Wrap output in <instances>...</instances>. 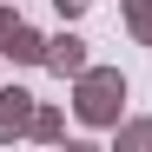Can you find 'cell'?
<instances>
[{"label": "cell", "mask_w": 152, "mask_h": 152, "mask_svg": "<svg viewBox=\"0 0 152 152\" xmlns=\"http://www.w3.org/2000/svg\"><path fill=\"white\" fill-rule=\"evenodd\" d=\"M73 113H80V126H119L126 113V73L119 66H86L80 80H73Z\"/></svg>", "instance_id": "6da1fadb"}, {"label": "cell", "mask_w": 152, "mask_h": 152, "mask_svg": "<svg viewBox=\"0 0 152 152\" xmlns=\"http://www.w3.org/2000/svg\"><path fill=\"white\" fill-rule=\"evenodd\" d=\"M33 106H40V99H33L27 86H0V145H7V139H27Z\"/></svg>", "instance_id": "7a4b0ae2"}, {"label": "cell", "mask_w": 152, "mask_h": 152, "mask_svg": "<svg viewBox=\"0 0 152 152\" xmlns=\"http://www.w3.org/2000/svg\"><path fill=\"white\" fill-rule=\"evenodd\" d=\"M86 66H93V53H86V40H80V33H53V40H46V73L80 80Z\"/></svg>", "instance_id": "3957f363"}, {"label": "cell", "mask_w": 152, "mask_h": 152, "mask_svg": "<svg viewBox=\"0 0 152 152\" xmlns=\"http://www.w3.org/2000/svg\"><path fill=\"white\" fill-rule=\"evenodd\" d=\"M0 53H13V66H46V33L20 20V27H13V40L0 46Z\"/></svg>", "instance_id": "277c9868"}, {"label": "cell", "mask_w": 152, "mask_h": 152, "mask_svg": "<svg viewBox=\"0 0 152 152\" xmlns=\"http://www.w3.org/2000/svg\"><path fill=\"white\" fill-rule=\"evenodd\" d=\"M27 139H40V145H60V139H66V113H60V106H33Z\"/></svg>", "instance_id": "5b68a950"}, {"label": "cell", "mask_w": 152, "mask_h": 152, "mask_svg": "<svg viewBox=\"0 0 152 152\" xmlns=\"http://www.w3.org/2000/svg\"><path fill=\"white\" fill-rule=\"evenodd\" d=\"M119 13H126V33L139 46H152V0H119Z\"/></svg>", "instance_id": "8992f818"}, {"label": "cell", "mask_w": 152, "mask_h": 152, "mask_svg": "<svg viewBox=\"0 0 152 152\" xmlns=\"http://www.w3.org/2000/svg\"><path fill=\"white\" fill-rule=\"evenodd\" d=\"M119 152H152V119H119Z\"/></svg>", "instance_id": "52a82bcc"}, {"label": "cell", "mask_w": 152, "mask_h": 152, "mask_svg": "<svg viewBox=\"0 0 152 152\" xmlns=\"http://www.w3.org/2000/svg\"><path fill=\"white\" fill-rule=\"evenodd\" d=\"M13 27H20V7H13V0H0V46L13 40Z\"/></svg>", "instance_id": "ba28073f"}, {"label": "cell", "mask_w": 152, "mask_h": 152, "mask_svg": "<svg viewBox=\"0 0 152 152\" xmlns=\"http://www.w3.org/2000/svg\"><path fill=\"white\" fill-rule=\"evenodd\" d=\"M86 7H93V0H53V13H60V20H80Z\"/></svg>", "instance_id": "9c48e42d"}]
</instances>
